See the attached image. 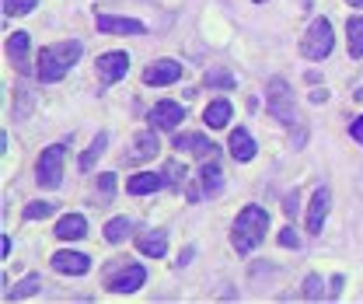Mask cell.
I'll return each instance as SVG.
<instances>
[{
    "label": "cell",
    "instance_id": "cell-1",
    "mask_svg": "<svg viewBox=\"0 0 363 304\" xmlns=\"http://www.w3.org/2000/svg\"><path fill=\"white\" fill-rule=\"evenodd\" d=\"M266 227H269V214L262 210V207H245L238 220H234V231H230V245L241 252V256H248L262 238H266Z\"/></svg>",
    "mask_w": 363,
    "mask_h": 304
},
{
    "label": "cell",
    "instance_id": "cell-2",
    "mask_svg": "<svg viewBox=\"0 0 363 304\" xmlns=\"http://www.w3.org/2000/svg\"><path fill=\"white\" fill-rule=\"evenodd\" d=\"M81 60V43H60V45H45L43 53H39V67H35V74H39V81L45 85H52V81H60L74 63Z\"/></svg>",
    "mask_w": 363,
    "mask_h": 304
},
{
    "label": "cell",
    "instance_id": "cell-3",
    "mask_svg": "<svg viewBox=\"0 0 363 304\" xmlns=\"http://www.w3.org/2000/svg\"><path fill=\"white\" fill-rule=\"evenodd\" d=\"M266 109H269L272 116L283 123V126H294V119H297V109H294V91L286 87L283 77H272L269 85H266Z\"/></svg>",
    "mask_w": 363,
    "mask_h": 304
},
{
    "label": "cell",
    "instance_id": "cell-4",
    "mask_svg": "<svg viewBox=\"0 0 363 304\" xmlns=\"http://www.w3.org/2000/svg\"><path fill=\"white\" fill-rule=\"evenodd\" d=\"M63 154H67L63 143H52V147H45L43 154H39V161H35V178H39L43 189H56V185L63 182Z\"/></svg>",
    "mask_w": 363,
    "mask_h": 304
},
{
    "label": "cell",
    "instance_id": "cell-5",
    "mask_svg": "<svg viewBox=\"0 0 363 304\" xmlns=\"http://www.w3.org/2000/svg\"><path fill=\"white\" fill-rule=\"evenodd\" d=\"M332 25H328V18H318L311 21V28H308V36H304V43H301V53L308 56V60H325L328 53H332Z\"/></svg>",
    "mask_w": 363,
    "mask_h": 304
},
{
    "label": "cell",
    "instance_id": "cell-6",
    "mask_svg": "<svg viewBox=\"0 0 363 304\" xmlns=\"http://www.w3.org/2000/svg\"><path fill=\"white\" fill-rule=\"evenodd\" d=\"M130 70V56L126 53H105L98 56V81L101 85H116L119 77H126Z\"/></svg>",
    "mask_w": 363,
    "mask_h": 304
},
{
    "label": "cell",
    "instance_id": "cell-7",
    "mask_svg": "<svg viewBox=\"0 0 363 304\" xmlns=\"http://www.w3.org/2000/svg\"><path fill=\"white\" fill-rule=\"evenodd\" d=\"M182 77V63H175V60H157L154 67H147L143 70V81L154 87H164V85H175Z\"/></svg>",
    "mask_w": 363,
    "mask_h": 304
},
{
    "label": "cell",
    "instance_id": "cell-8",
    "mask_svg": "<svg viewBox=\"0 0 363 304\" xmlns=\"http://www.w3.org/2000/svg\"><path fill=\"white\" fill-rule=\"evenodd\" d=\"M143 280H147V269H143V266H126L119 276L108 280V291H112V294H133V291L143 287Z\"/></svg>",
    "mask_w": 363,
    "mask_h": 304
},
{
    "label": "cell",
    "instance_id": "cell-9",
    "mask_svg": "<svg viewBox=\"0 0 363 304\" xmlns=\"http://www.w3.org/2000/svg\"><path fill=\"white\" fill-rule=\"evenodd\" d=\"M52 269H56V273H67V276H84L91 269V259L84 252H67V249H63V252L52 256Z\"/></svg>",
    "mask_w": 363,
    "mask_h": 304
},
{
    "label": "cell",
    "instance_id": "cell-10",
    "mask_svg": "<svg viewBox=\"0 0 363 304\" xmlns=\"http://www.w3.org/2000/svg\"><path fill=\"white\" fill-rule=\"evenodd\" d=\"M179 123H182L179 102H157V105L150 109V126H157V130H175Z\"/></svg>",
    "mask_w": 363,
    "mask_h": 304
},
{
    "label": "cell",
    "instance_id": "cell-11",
    "mask_svg": "<svg viewBox=\"0 0 363 304\" xmlns=\"http://www.w3.org/2000/svg\"><path fill=\"white\" fill-rule=\"evenodd\" d=\"M98 32H116V36H143V25L133 18H112V14H98L94 18Z\"/></svg>",
    "mask_w": 363,
    "mask_h": 304
},
{
    "label": "cell",
    "instance_id": "cell-12",
    "mask_svg": "<svg viewBox=\"0 0 363 304\" xmlns=\"http://www.w3.org/2000/svg\"><path fill=\"white\" fill-rule=\"evenodd\" d=\"M175 147H179V151H189V154H196V158H213V151H217L203 133H179V136H175Z\"/></svg>",
    "mask_w": 363,
    "mask_h": 304
},
{
    "label": "cell",
    "instance_id": "cell-13",
    "mask_svg": "<svg viewBox=\"0 0 363 304\" xmlns=\"http://www.w3.org/2000/svg\"><path fill=\"white\" fill-rule=\"evenodd\" d=\"M328 189H315V196H311V210H308V231L311 234H321V224L328 217Z\"/></svg>",
    "mask_w": 363,
    "mask_h": 304
},
{
    "label": "cell",
    "instance_id": "cell-14",
    "mask_svg": "<svg viewBox=\"0 0 363 304\" xmlns=\"http://www.w3.org/2000/svg\"><path fill=\"white\" fill-rule=\"evenodd\" d=\"M199 182H203V192L206 196H217L224 189V172L213 158H203V168H199Z\"/></svg>",
    "mask_w": 363,
    "mask_h": 304
},
{
    "label": "cell",
    "instance_id": "cell-15",
    "mask_svg": "<svg viewBox=\"0 0 363 304\" xmlns=\"http://www.w3.org/2000/svg\"><path fill=\"white\" fill-rule=\"evenodd\" d=\"M84 234H88V220L81 217V214H67V217H60V224H56V238L60 241H77Z\"/></svg>",
    "mask_w": 363,
    "mask_h": 304
},
{
    "label": "cell",
    "instance_id": "cell-16",
    "mask_svg": "<svg viewBox=\"0 0 363 304\" xmlns=\"http://www.w3.org/2000/svg\"><path fill=\"white\" fill-rule=\"evenodd\" d=\"M7 56H11V63H14L21 74H28V32H14V36L7 39Z\"/></svg>",
    "mask_w": 363,
    "mask_h": 304
},
{
    "label": "cell",
    "instance_id": "cell-17",
    "mask_svg": "<svg viewBox=\"0 0 363 304\" xmlns=\"http://www.w3.org/2000/svg\"><path fill=\"white\" fill-rule=\"evenodd\" d=\"M227 147H230V158H234V161H252V158H255V140H252L248 130H234Z\"/></svg>",
    "mask_w": 363,
    "mask_h": 304
},
{
    "label": "cell",
    "instance_id": "cell-18",
    "mask_svg": "<svg viewBox=\"0 0 363 304\" xmlns=\"http://www.w3.org/2000/svg\"><path fill=\"white\" fill-rule=\"evenodd\" d=\"M136 249H140L143 256H150V259H161L164 249H168V238H164V231H143V234L136 238Z\"/></svg>",
    "mask_w": 363,
    "mask_h": 304
},
{
    "label": "cell",
    "instance_id": "cell-19",
    "mask_svg": "<svg viewBox=\"0 0 363 304\" xmlns=\"http://www.w3.org/2000/svg\"><path fill=\"white\" fill-rule=\"evenodd\" d=\"M154 154H157V136H154V130H147L133 140V151L126 154V161L136 165V161H147V158H154Z\"/></svg>",
    "mask_w": 363,
    "mask_h": 304
},
{
    "label": "cell",
    "instance_id": "cell-20",
    "mask_svg": "<svg viewBox=\"0 0 363 304\" xmlns=\"http://www.w3.org/2000/svg\"><path fill=\"white\" fill-rule=\"evenodd\" d=\"M164 182H168V178H164V175L143 172V175H133V178H130V185H126V189H130V192H133V196H143V192H154V189H161V185H164Z\"/></svg>",
    "mask_w": 363,
    "mask_h": 304
},
{
    "label": "cell",
    "instance_id": "cell-21",
    "mask_svg": "<svg viewBox=\"0 0 363 304\" xmlns=\"http://www.w3.org/2000/svg\"><path fill=\"white\" fill-rule=\"evenodd\" d=\"M203 119H206V126H210V130H224L227 119H230V102H224V98H220V102H210Z\"/></svg>",
    "mask_w": 363,
    "mask_h": 304
},
{
    "label": "cell",
    "instance_id": "cell-22",
    "mask_svg": "<svg viewBox=\"0 0 363 304\" xmlns=\"http://www.w3.org/2000/svg\"><path fill=\"white\" fill-rule=\"evenodd\" d=\"M346 36H350V56L360 60L363 56V18H350L346 21Z\"/></svg>",
    "mask_w": 363,
    "mask_h": 304
},
{
    "label": "cell",
    "instance_id": "cell-23",
    "mask_svg": "<svg viewBox=\"0 0 363 304\" xmlns=\"http://www.w3.org/2000/svg\"><path fill=\"white\" fill-rule=\"evenodd\" d=\"M39 287H43V280L32 273V276H25V280H21L14 291H7V294H4V301H21V298H32V294H39Z\"/></svg>",
    "mask_w": 363,
    "mask_h": 304
},
{
    "label": "cell",
    "instance_id": "cell-24",
    "mask_svg": "<svg viewBox=\"0 0 363 304\" xmlns=\"http://www.w3.org/2000/svg\"><path fill=\"white\" fill-rule=\"evenodd\" d=\"M105 143H108V136H105V133H98V136L91 140V147L84 151V154H81V172H88L91 165H94V161L105 154Z\"/></svg>",
    "mask_w": 363,
    "mask_h": 304
},
{
    "label": "cell",
    "instance_id": "cell-25",
    "mask_svg": "<svg viewBox=\"0 0 363 304\" xmlns=\"http://www.w3.org/2000/svg\"><path fill=\"white\" fill-rule=\"evenodd\" d=\"M130 231H133V224H130L126 217H116V220L105 224V238H108V241H123Z\"/></svg>",
    "mask_w": 363,
    "mask_h": 304
},
{
    "label": "cell",
    "instance_id": "cell-26",
    "mask_svg": "<svg viewBox=\"0 0 363 304\" xmlns=\"http://www.w3.org/2000/svg\"><path fill=\"white\" fill-rule=\"evenodd\" d=\"M39 0H4V14H28Z\"/></svg>",
    "mask_w": 363,
    "mask_h": 304
},
{
    "label": "cell",
    "instance_id": "cell-27",
    "mask_svg": "<svg viewBox=\"0 0 363 304\" xmlns=\"http://www.w3.org/2000/svg\"><path fill=\"white\" fill-rule=\"evenodd\" d=\"M206 85L210 87H234V77H230L227 70H210V74H206Z\"/></svg>",
    "mask_w": 363,
    "mask_h": 304
},
{
    "label": "cell",
    "instance_id": "cell-28",
    "mask_svg": "<svg viewBox=\"0 0 363 304\" xmlns=\"http://www.w3.org/2000/svg\"><path fill=\"white\" fill-rule=\"evenodd\" d=\"M52 214V203H28L25 207V220H39V217H49Z\"/></svg>",
    "mask_w": 363,
    "mask_h": 304
},
{
    "label": "cell",
    "instance_id": "cell-29",
    "mask_svg": "<svg viewBox=\"0 0 363 304\" xmlns=\"http://www.w3.org/2000/svg\"><path fill=\"white\" fill-rule=\"evenodd\" d=\"M304 298H308V301H318V298H321V280H318V276H308V280H304Z\"/></svg>",
    "mask_w": 363,
    "mask_h": 304
},
{
    "label": "cell",
    "instance_id": "cell-30",
    "mask_svg": "<svg viewBox=\"0 0 363 304\" xmlns=\"http://www.w3.org/2000/svg\"><path fill=\"white\" fill-rule=\"evenodd\" d=\"M279 245H283V249H297V245H301L297 231H294V227H283V231H279Z\"/></svg>",
    "mask_w": 363,
    "mask_h": 304
},
{
    "label": "cell",
    "instance_id": "cell-31",
    "mask_svg": "<svg viewBox=\"0 0 363 304\" xmlns=\"http://www.w3.org/2000/svg\"><path fill=\"white\" fill-rule=\"evenodd\" d=\"M98 185H101V196L108 200V196L116 192V175H101V178H98Z\"/></svg>",
    "mask_w": 363,
    "mask_h": 304
},
{
    "label": "cell",
    "instance_id": "cell-32",
    "mask_svg": "<svg viewBox=\"0 0 363 304\" xmlns=\"http://www.w3.org/2000/svg\"><path fill=\"white\" fill-rule=\"evenodd\" d=\"M350 136H353V140H360V143H363V116L357 119V123H353V126H350Z\"/></svg>",
    "mask_w": 363,
    "mask_h": 304
},
{
    "label": "cell",
    "instance_id": "cell-33",
    "mask_svg": "<svg viewBox=\"0 0 363 304\" xmlns=\"http://www.w3.org/2000/svg\"><path fill=\"white\" fill-rule=\"evenodd\" d=\"M0 256H4V259H7V256H11V238H7V234H4V238H0Z\"/></svg>",
    "mask_w": 363,
    "mask_h": 304
},
{
    "label": "cell",
    "instance_id": "cell-34",
    "mask_svg": "<svg viewBox=\"0 0 363 304\" xmlns=\"http://www.w3.org/2000/svg\"><path fill=\"white\" fill-rule=\"evenodd\" d=\"M328 98V91L325 87H318V91H311V102H325Z\"/></svg>",
    "mask_w": 363,
    "mask_h": 304
},
{
    "label": "cell",
    "instance_id": "cell-35",
    "mask_svg": "<svg viewBox=\"0 0 363 304\" xmlns=\"http://www.w3.org/2000/svg\"><path fill=\"white\" fill-rule=\"evenodd\" d=\"M350 4H353V7H363V0H350Z\"/></svg>",
    "mask_w": 363,
    "mask_h": 304
},
{
    "label": "cell",
    "instance_id": "cell-36",
    "mask_svg": "<svg viewBox=\"0 0 363 304\" xmlns=\"http://www.w3.org/2000/svg\"><path fill=\"white\" fill-rule=\"evenodd\" d=\"M255 4H262V0H255Z\"/></svg>",
    "mask_w": 363,
    "mask_h": 304
}]
</instances>
